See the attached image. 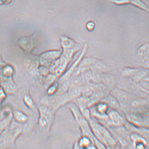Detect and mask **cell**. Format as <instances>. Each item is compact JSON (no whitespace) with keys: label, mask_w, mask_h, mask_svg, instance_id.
I'll use <instances>...</instances> for the list:
<instances>
[{"label":"cell","mask_w":149,"mask_h":149,"mask_svg":"<svg viewBox=\"0 0 149 149\" xmlns=\"http://www.w3.org/2000/svg\"><path fill=\"white\" fill-rule=\"evenodd\" d=\"M102 102L107 104L109 107L113 109H119L120 106L119 101L113 95H109L104 97L102 100Z\"/></svg>","instance_id":"obj_6"},{"label":"cell","mask_w":149,"mask_h":149,"mask_svg":"<svg viewBox=\"0 0 149 149\" xmlns=\"http://www.w3.org/2000/svg\"><path fill=\"white\" fill-rule=\"evenodd\" d=\"M55 79V77L53 76H49L48 77L46 80L45 82V86L46 87H49V86L52 84L53 81Z\"/></svg>","instance_id":"obj_18"},{"label":"cell","mask_w":149,"mask_h":149,"mask_svg":"<svg viewBox=\"0 0 149 149\" xmlns=\"http://www.w3.org/2000/svg\"><path fill=\"white\" fill-rule=\"evenodd\" d=\"M140 70L135 68H126L122 71V74L123 76L126 77H133Z\"/></svg>","instance_id":"obj_10"},{"label":"cell","mask_w":149,"mask_h":149,"mask_svg":"<svg viewBox=\"0 0 149 149\" xmlns=\"http://www.w3.org/2000/svg\"><path fill=\"white\" fill-rule=\"evenodd\" d=\"M147 104V102L143 99H136L131 102L132 105L134 107H139V106H143Z\"/></svg>","instance_id":"obj_14"},{"label":"cell","mask_w":149,"mask_h":149,"mask_svg":"<svg viewBox=\"0 0 149 149\" xmlns=\"http://www.w3.org/2000/svg\"><path fill=\"white\" fill-rule=\"evenodd\" d=\"M38 109L39 115L38 125L39 129L44 132H48L52 127L56 112L43 104L39 106Z\"/></svg>","instance_id":"obj_2"},{"label":"cell","mask_w":149,"mask_h":149,"mask_svg":"<svg viewBox=\"0 0 149 149\" xmlns=\"http://www.w3.org/2000/svg\"><path fill=\"white\" fill-rule=\"evenodd\" d=\"M13 119L19 124H25L28 120V116L25 113L20 110H15L13 112Z\"/></svg>","instance_id":"obj_5"},{"label":"cell","mask_w":149,"mask_h":149,"mask_svg":"<svg viewBox=\"0 0 149 149\" xmlns=\"http://www.w3.org/2000/svg\"><path fill=\"white\" fill-rule=\"evenodd\" d=\"M148 73V71H140V70L133 77V80L135 82H139L146 77Z\"/></svg>","instance_id":"obj_12"},{"label":"cell","mask_w":149,"mask_h":149,"mask_svg":"<svg viewBox=\"0 0 149 149\" xmlns=\"http://www.w3.org/2000/svg\"><path fill=\"white\" fill-rule=\"evenodd\" d=\"M6 92H4L2 87H0V105L6 100Z\"/></svg>","instance_id":"obj_17"},{"label":"cell","mask_w":149,"mask_h":149,"mask_svg":"<svg viewBox=\"0 0 149 149\" xmlns=\"http://www.w3.org/2000/svg\"><path fill=\"white\" fill-rule=\"evenodd\" d=\"M111 3L119 6L131 4L145 11L149 12V8L141 0H110Z\"/></svg>","instance_id":"obj_3"},{"label":"cell","mask_w":149,"mask_h":149,"mask_svg":"<svg viewBox=\"0 0 149 149\" xmlns=\"http://www.w3.org/2000/svg\"><path fill=\"white\" fill-rule=\"evenodd\" d=\"M73 148H74V149L80 148V147L79 146V145L78 142H76V143H74V146H73Z\"/></svg>","instance_id":"obj_21"},{"label":"cell","mask_w":149,"mask_h":149,"mask_svg":"<svg viewBox=\"0 0 149 149\" xmlns=\"http://www.w3.org/2000/svg\"><path fill=\"white\" fill-rule=\"evenodd\" d=\"M23 132L22 125L13 120L11 124L0 136V149L12 148Z\"/></svg>","instance_id":"obj_1"},{"label":"cell","mask_w":149,"mask_h":149,"mask_svg":"<svg viewBox=\"0 0 149 149\" xmlns=\"http://www.w3.org/2000/svg\"><path fill=\"white\" fill-rule=\"evenodd\" d=\"M82 63V66H87L89 65L92 64L95 61V60L93 59H88L84 61Z\"/></svg>","instance_id":"obj_20"},{"label":"cell","mask_w":149,"mask_h":149,"mask_svg":"<svg viewBox=\"0 0 149 149\" xmlns=\"http://www.w3.org/2000/svg\"><path fill=\"white\" fill-rule=\"evenodd\" d=\"M108 116L115 125L119 126L124 124V121L123 118L117 111L112 109L108 112Z\"/></svg>","instance_id":"obj_4"},{"label":"cell","mask_w":149,"mask_h":149,"mask_svg":"<svg viewBox=\"0 0 149 149\" xmlns=\"http://www.w3.org/2000/svg\"><path fill=\"white\" fill-rule=\"evenodd\" d=\"M147 45H145L143 47H140L139 50V54L140 56H144L148 53V47Z\"/></svg>","instance_id":"obj_16"},{"label":"cell","mask_w":149,"mask_h":149,"mask_svg":"<svg viewBox=\"0 0 149 149\" xmlns=\"http://www.w3.org/2000/svg\"><path fill=\"white\" fill-rule=\"evenodd\" d=\"M78 142L80 148H88L93 143L91 138L86 136H82Z\"/></svg>","instance_id":"obj_8"},{"label":"cell","mask_w":149,"mask_h":149,"mask_svg":"<svg viewBox=\"0 0 149 149\" xmlns=\"http://www.w3.org/2000/svg\"><path fill=\"white\" fill-rule=\"evenodd\" d=\"M128 119L132 123L137 126H144L145 124V120L136 115L131 114L128 116Z\"/></svg>","instance_id":"obj_9"},{"label":"cell","mask_w":149,"mask_h":149,"mask_svg":"<svg viewBox=\"0 0 149 149\" xmlns=\"http://www.w3.org/2000/svg\"><path fill=\"white\" fill-rule=\"evenodd\" d=\"M116 95H117V97L120 100L122 101L123 102L127 103L128 101L131 99L130 96L127 93L124 92L116 91Z\"/></svg>","instance_id":"obj_11"},{"label":"cell","mask_w":149,"mask_h":149,"mask_svg":"<svg viewBox=\"0 0 149 149\" xmlns=\"http://www.w3.org/2000/svg\"><path fill=\"white\" fill-rule=\"evenodd\" d=\"M24 103L29 109H32L34 107V102L33 99L29 95H25L23 98Z\"/></svg>","instance_id":"obj_13"},{"label":"cell","mask_w":149,"mask_h":149,"mask_svg":"<svg viewBox=\"0 0 149 149\" xmlns=\"http://www.w3.org/2000/svg\"><path fill=\"white\" fill-rule=\"evenodd\" d=\"M47 91V93L49 96H54L57 91L58 84L56 83L53 84L50 86H49Z\"/></svg>","instance_id":"obj_15"},{"label":"cell","mask_w":149,"mask_h":149,"mask_svg":"<svg viewBox=\"0 0 149 149\" xmlns=\"http://www.w3.org/2000/svg\"><path fill=\"white\" fill-rule=\"evenodd\" d=\"M13 112L0 120V136L3 132L9 126L13 120Z\"/></svg>","instance_id":"obj_7"},{"label":"cell","mask_w":149,"mask_h":149,"mask_svg":"<svg viewBox=\"0 0 149 149\" xmlns=\"http://www.w3.org/2000/svg\"><path fill=\"white\" fill-rule=\"evenodd\" d=\"M95 24L93 22H89L87 24V30L88 31H93L94 29L95 28Z\"/></svg>","instance_id":"obj_19"}]
</instances>
